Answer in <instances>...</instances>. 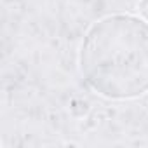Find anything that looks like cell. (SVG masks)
<instances>
[{"mask_svg":"<svg viewBox=\"0 0 148 148\" xmlns=\"http://www.w3.org/2000/svg\"><path fill=\"white\" fill-rule=\"evenodd\" d=\"M86 84L106 99H134L148 92V21L110 14L89 26L79 51Z\"/></svg>","mask_w":148,"mask_h":148,"instance_id":"obj_1","label":"cell"},{"mask_svg":"<svg viewBox=\"0 0 148 148\" xmlns=\"http://www.w3.org/2000/svg\"><path fill=\"white\" fill-rule=\"evenodd\" d=\"M138 12L145 21H148V0H139L138 2Z\"/></svg>","mask_w":148,"mask_h":148,"instance_id":"obj_2","label":"cell"}]
</instances>
